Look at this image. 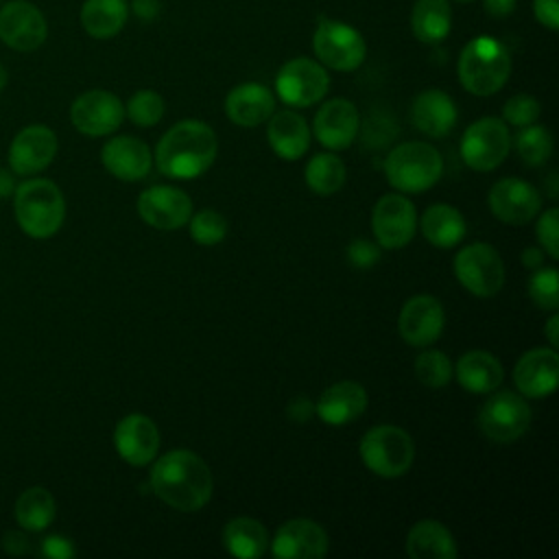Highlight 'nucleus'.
Segmentation results:
<instances>
[{"mask_svg": "<svg viewBox=\"0 0 559 559\" xmlns=\"http://www.w3.org/2000/svg\"><path fill=\"white\" fill-rule=\"evenodd\" d=\"M212 472L190 450H170L151 469V489L177 511H199L212 498Z\"/></svg>", "mask_w": 559, "mask_h": 559, "instance_id": "f257e3e1", "label": "nucleus"}, {"mask_svg": "<svg viewBox=\"0 0 559 559\" xmlns=\"http://www.w3.org/2000/svg\"><path fill=\"white\" fill-rule=\"evenodd\" d=\"M218 151L216 133L201 120H181L173 124L155 148V162L162 175L170 179H194L203 175Z\"/></svg>", "mask_w": 559, "mask_h": 559, "instance_id": "f03ea898", "label": "nucleus"}, {"mask_svg": "<svg viewBox=\"0 0 559 559\" xmlns=\"http://www.w3.org/2000/svg\"><path fill=\"white\" fill-rule=\"evenodd\" d=\"M461 85L474 96H491L504 87L511 74V55L507 46L489 35L469 39L456 63Z\"/></svg>", "mask_w": 559, "mask_h": 559, "instance_id": "7ed1b4c3", "label": "nucleus"}, {"mask_svg": "<svg viewBox=\"0 0 559 559\" xmlns=\"http://www.w3.org/2000/svg\"><path fill=\"white\" fill-rule=\"evenodd\" d=\"M13 212L20 229L31 238L55 236L66 218V199L50 179H26L13 192Z\"/></svg>", "mask_w": 559, "mask_h": 559, "instance_id": "20e7f679", "label": "nucleus"}, {"mask_svg": "<svg viewBox=\"0 0 559 559\" xmlns=\"http://www.w3.org/2000/svg\"><path fill=\"white\" fill-rule=\"evenodd\" d=\"M441 173L443 159L428 142H402L384 159L386 181L400 192H424L439 181Z\"/></svg>", "mask_w": 559, "mask_h": 559, "instance_id": "39448f33", "label": "nucleus"}, {"mask_svg": "<svg viewBox=\"0 0 559 559\" xmlns=\"http://www.w3.org/2000/svg\"><path fill=\"white\" fill-rule=\"evenodd\" d=\"M360 459L376 476L397 478L411 469L415 443L411 435L397 426H376L360 439Z\"/></svg>", "mask_w": 559, "mask_h": 559, "instance_id": "423d86ee", "label": "nucleus"}, {"mask_svg": "<svg viewBox=\"0 0 559 559\" xmlns=\"http://www.w3.org/2000/svg\"><path fill=\"white\" fill-rule=\"evenodd\" d=\"M312 50L321 66L336 72H352L362 66L367 57V41L356 26L321 17L312 33Z\"/></svg>", "mask_w": 559, "mask_h": 559, "instance_id": "0eeeda50", "label": "nucleus"}, {"mask_svg": "<svg viewBox=\"0 0 559 559\" xmlns=\"http://www.w3.org/2000/svg\"><path fill=\"white\" fill-rule=\"evenodd\" d=\"M328 90V68L310 57H295L286 61L275 76V92L280 100L290 107H310L319 103Z\"/></svg>", "mask_w": 559, "mask_h": 559, "instance_id": "6e6552de", "label": "nucleus"}, {"mask_svg": "<svg viewBox=\"0 0 559 559\" xmlns=\"http://www.w3.org/2000/svg\"><path fill=\"white\" fill-rule=\"evenodd\" d=\"M511 148V135L507 122L493 116H485L472 122L461 138V157L474 170L498 168Z\"/></svg>", "mask_w": 559, "mask_h": 559, "instance_id": "1a4fd4ad", "label": "nucleus"}, {"mask_svg": "<svg viewBox=\"0 0 559 559\" xmlns=\"http://www.w3.org/2000/svg\"><path fill=\"white\" fill-rule=\"evenodd\" d=\"M456 280L476 297H493L504 284V264L487 242H472L454 258Z\"/></svg>", "mask_w": 559, "mask_h": 559, "instance_id": "9d476101", "label": "nucleus"}, {"mask_svg": "<svg viewBox=\"0 0 559 559\" xmlns=\"http://www.w3.org/2000/svg\"><path fill=\"white\" fill-rule=\"evenodd\" d=\"M531 424V406L522 395L511 391H500L491 395L480 413L478 426L483 435L496 443H511L526 432Z\"/></svg>", "mask_w": 559, "mask_h": 559, "instance_id": "9b49d317", "label": "nucleus"}, {"mask_svg": "<svg viewBox=\"0 0 559 559\" xmlns=\"http://www.w3.org/2000/svg\"><path fill=\"white\" fill-rule=\"evenodd\" d=\"M48 37V22L41 9L28 0L0 4V41L17 52L37 50Z\"/></svg>", "mask_w": 559, "mask_h": 559, "instance_id": "f8f14e48", "label": "nucleus"}, {"mask_svg": "<svg viewBox=\"0 0 559 559\" xmlns=\"http://www.w3.org/2000/svg\"><path fill=\"white\" fill-rule=\"evenodd\" d=\"M124 118L122 100L107 90H87L70 105V120L83 135L100 138L114 133Z\"/></svg>", "mask_w": 559, "mask_h": 559, "instance_id": "ddd939ff", "label": "nucleus"}, {"mask_svg": "<svg viewBox=\"0 0 559 559\" xmlns=\"http://www.w3.org/2000/svg\"><path fill=\"white\" fill-rule=\"evenodd\" d=\"M371 227L380 247L402 249L413 240L417 229L415 205L402 194H384L373 207Z\"/></svg>", "mask_w": 559, "mask_h": 559, "instance_id": "4468645a", "label": "nucleus"}, {"mask_svg": "<svg viewBox=\"0 0 559 559\" xmlns=\"http://www.w3.org/2000/svg\"><path fill=\"white\" fill-rule=\"evenodd\" d=\"M138 214L157 229H179L192 216L190 197L175 186H153L138 197Z\"/></svg>", "mask_w": 559, "mask_h": 559, "instance_id": "2eb2a0df", "label": "nucleus"}, {"mask_svg": "<svg viewBox=\"0 0 559 559\" xmlns=\"http://www.w3.org/2000/svg\"><path fill=\"white\" fill-rule=\"evenodd\" d=\"M487 203L491 214L502 223L524 225L537 216L542 207V194L528 181L507 177L493 183Z\"/></svg>", "mask_w": 559, "mask_h": 559, "instance_id": "dca6fc26", "label": "nucleus"}, {"mask_svg": "<svg viewBox=\"0 0 559 559\" xmlns=\"http://www.w3.org/2000/svg\"><path fill=\"white\" fill-rule=\"evenodd\" d=\"M443 323L441 301L432 295H415L400 310L397 332L408 345L426 347L441 336Z\"/></svg>", "mask_w": 559, "mask_h": 559, "instance_id": "f3484780", "label": "nucleus"}, {"mask_svg": "<svg viewBox=\"0 0 559 559\" xmlns=\"http://www.w3.org/2000/svg\"><path fill=\"white\" fill-rule=\"evenodd\" d=\"M57 155V135L46 124H28L11 140L9 168L15 175H37Z\"/></svg>", "mask_w": 559, "mask_h": 559, "instance_id": "a211bd4d", "label": "nucleus"}, {"mask_svg": "<svg viewBox=\"0 0 559 559\" xmlns=\"http://www.w3.org/2000/svg\"><path fill=\"white\" fill-rule=\"evenodd\" d=\"M114 445L129 465H146L157 456L159 430L155 421L142 413H131L116 424Z\"/></svg>", "mask_w": 559, "mask_h": 559, "instance_id": "6ab92c4d", "label": "nucleus"}, {"mask_svg": "<svg viewBox=\"0 0 559 559\" xmlns=\"http://www.w3.org/2000/svg\"><path fill=\"white\" fill-rule=\"evenodd\" d=\"M360 116L352 100L347 98H330L314 114V138L332 151L347 148L358 133Z\"/></svg>", "mask_w": 559, "mask_h": 559, "instance_id": "aec40b11", "label": "nucleus"}, {"mask_svg": "<svg viewBox=\"0 0 559 559\" xmlns=\"http://www.w3.org/2000/svg\"><path fill=\"white\" fill-rule=\"evenodd\" d=\"M271 552L280 559H321L328 552V535L312 520H288L277 528Z\"/></svg>", "mask_w": 559, "mask_h": 559, "instance_id": "412c9836", "label": "nucleus"}, {"mask_svg": "<svg viewBox=\"0 0 559 559\" xmlns=\"http://www.w3.org/2000/svg\"><path fill=\"white\" fill-rule=\"evenodd\" d=\"M513 382L526 397H544L557 389L559 356L552 347H535L520 356L513 367Z\"/></svg>", "mask_w": 559, "mask_h": 559, "instance_id": "4be33fe9", "label": "nucleus"}, {"mask_svg": "<svg viewBox=\"0 0 559 559\" xmlns=\"http://www.w3.org/2000/svg\"><path fill=\"white\" fill-rule=\"evenodd\" d=\"M100 162L116 179L140 181L148 175L153 157L142 140L133 135H118L105 142Z\"/></svg>", "mask_w": 559, "mask_h": 559, "instance_id": "5701e85b", "label": "nucleus"}, {"mask_svg": "<svg viewBox=\"0 0 559 559\" xmlns=\"http://www.w3.org/2000/svg\"><path fill=\"white\" fill-rule=\"evenodd\" d=\"M275 111L273 92L255 81L240 83L225 96V114L238 127H258Z\"/></svg>", "mask_w": 559, "mask_h": 559, "instance_id": "b1692460", "label": "nucleus"}, {"mask_svg": "<svg viewBox=\"0 0 559 559\" xmlns=\"http://www.w3.org/2000/svg\"><path fill=\"white\" fill-rule=\"evenodd\" d=\"M367 408V391L354 380H343L328 386L317 400V415L330 426H345L356 421Z\"/></svg>", "mask_w": 559, "mask_h": 559, "instance_id": "393cba45", "label": "nucleus"}, {"mask_svg": "<svg viewBox=\"0 0 559 559\" xmlns=\"http://www.w3.org/2000/svg\"><path fill=\"white\" fill-rule=\"evenodd\" d=\"M456 105L443 90H424L413 98L411 122L430 138L448 135L456 124Z\"/></svg>", "mask_w": 559, "mask_h": 559, "instance_id": "a878e982", "label": "nucleus"}, {"mask_svg": "<svg viewBox=\"0 0 559 559\" xmlns=\"http://www.w3.org/2000/svg\"><path fill=\"white\" fill-rule=\"evenodd\" d=\"M266 138L275 155L282 159H299L310 146V127L304 116L293 109L273 111L269 118Z\"/></svg>", "mask_w": 559, "mask_h": 559, "instance_id": "bb28decb", "label": "nucleus"}, {"mask_svg": "<svg viewBox=\"0 0 559 559\" xmlns=\"http://www.w3.org/2000/svg\"><path fill=\"white\" fill-rule=\"evenodd\" d=\"M129 0H83L79 20L94 39L116 37L129 20Z\"/></svg>", "mask_w": 559, "mask_h": 559, "instance_id": "cd10ccee", "label": "nucleus"}, {"mask_svg": "<svg viewBox=\"0 0 559 559\" xmlns=\"http://www.w3.org/2000/svg\"><path fill=\"white\" fill-rule=\"evenodd\" d=\"M502 365L489 352L472 349L456 362V380L469 393H491L502 384Z\"/></svg>", "mask_w": 559, "mask_h": 559, "instance_id": "c85d7f7f", "label": "nucleus"}, {"mask_svg": "<svg viewBox=\"0 0 559 559\" xmlns=\"http://www.w3.org/2000/svg\"><path fill=\"white\" fill-rule=\"evenodd\" d=\"M406 550L413 559H454L459 552L452 533L437 520L417 522L408 531Z\"/></svg>", "mask_w": 559, "mask_h": 559, "instance_id": "c756f323", "label": "nucleus"}, {"mask_svg": "<svg viewBox=\"0 0 559 559\" xmlns=\"http://www.w3.org/2000/svg\"><path fill=\"white\" fill-rule=\"evenodd\" d=\"M452 28V2L450 0H415L411 11L413 37L421 44H439Z\"/></svg>", "mask_w": 559, "mask_h": 559, "instance_id": "7c9ffc66", "label": "nucleus"}, {"mask_svg": "<svg viewBox=\"0 0 559 559\" xmlns=\"http://www.w3.org/2000/svg\"><path fill=\"white\" fill-rule=\"evenodd\" d=\"M421 234L439 249L459 245L465 236V221L461 212L448 203H435L421 214Z\"/></svg>", "mask_w": 559, "mask_h": 559, "instance_id": "2f4dec72", "label": "nucleus"}, {"mask_svg": "<svg viewBox=\"0 0 559 559\" xmlns=\"http://www.w3.org/2000/svg\"><path fill=\"white\" fill-rule=\"evenodd\" d=\"M223 544L225 548L240 559H255L262 557L269 546L266 528L253 518H234L223 528Z\"/></svg>", "mask_w": 559, "mask_h": 559, "instance_id": "473e14b6", "label": "nucleus"}, {"mask_svg": "<svg viewBox=\"0 0 559 559\" xmlns=\"http://www.w3.org/2000/svg\"><path fill=\"white\" fill-rule=\"evenodd\" d=\"M57 515V504L46 487H28L15 500V520L26 531H44L52 524Z\"/></svg>", "mask_w": 559, "mask_h": 559, "instance_id": "72a5a7b5", "label": "nucleus"}, {"mask_svg": "<svg viewBox=\"0 0 559 559\" xmlns=\"http://www.w3.org/2000/svg\"><path fill=\"white\" fill-rule=\"evenodd\" d=\"M347 170L341 157L332 153H317L306 166V183L319 197H330L338 192L345 183Z\"/></svg>", "mask_w": 559, "mask_h": 559, "instance_id": "f704fd0d", "label": "nucleus"}, {"mask_svg": "<svg viewBox=\"0 0 559 559\" xmlns=\"http://www.w3.org/2000/svg\"><path fill=\"white\" fill-rule=\"evenodd\" d=\"M515 151L528 166H542L552 153V135L546 127L526 124L515 138Z\"/></svg>", "mask_w": 559, "mask_h": 559, "instance_id": "c9c22d12", "label": "nucleus"}, {"mask_svg": "<svg viewBox=\"0 0 559 559\" xmlns=\"http://www.w3.org/2000/svg\"><path fill=\"white\" fill-rule=\"evenodd\" d=\"M452 362L439 349H426L415 358V376L428 389H443L452 380Z\"/></svg>", "mask_w": 559, "mask_h": 559, "instance_id": "e433bc0d", "label": "nucleus"}, {"mask_svg": "<svg viewBox=\"0 0 559 559\" xmlns=\"http://www.w3.org/2000/svg\"><path fill=\"white\" fill-rule=\"evenodd\" d=\"M124 114L138 127H153L164 116V98L153 90H140L129 98Z\"/></svg>", "mask_w": 559, "mask_h": 559, "instance_id": "4c0bfd02", "label": "nucleus"}, {"mask_svg": "<svg viewBox=\"0 0 559 559\" xmlns=\"http://www.w3.org/2000/svg\"><path fill=\"white\" fill-rule=\"evenodd\" d=\"M190 236L199 245H218L227 236V218L216 210H199L190 216Z\"/></svg>", "mask_w": 559, "mask_h": 559, "instance_id": "58836bf2", "label": "nucleus"}, {"mask_svg": "<svg viewBox=\"0 0 559 559\" xmlns=\"http://www.w3.org/2000/svg\"><path fill=\"white\" fill-rule=\"evenodd\" d=\"M557 271L555 269H537L528 282V295L535 306L542 310H555L559 306L557 293Z\"/></svg>", "mask_w": 559, "mask_h": 559, "instance_id": "ea45409f", "label": "nucleus"}, {"mask_svg": "<svg viewBox=\"0 0 559 559\" xmlns=\"http://www.w3.org/2000/svg\"><path fill=\"white\" fill-rule=\"evenodd\" d=\"M542 114V105L531 94H515L502 107V120L513 127L533 124Z\"/></svg>", "mask_w": 559, "mask_h": 559, "instance_id": "a19ab883", "label": "nucleus"}, {"mask_svg": "<svg viewBox=\"0 0 559 559\" xmlns=\"http://www.w3.org/2000/svg\"><path fill=\"white\" fill-rule=\"evenodd\" d=\"M557 231H559V212H557V207H550V210H546V212L539 216L537 227H535V236H537L542 249H544L552 260L559 258Z\"/></svg>", "mask_w": 559, "mask_h": 559, "instance_id": "79ce46f5", "label": "nucleus"}, {"mask_svg": "<svg viewBox=\"0 0 559 559\" xmlns=\"http://www.w3.org/2000/svg\"><path fill=\"white\" fill-rule=\"evenodd\" d=\"M347 258L358 269H369L380 260V247L371 240L358 238L347 247Z\"/></svg>", "mask_w": 559, "mask_h": 559, "instance_id": "37998d69", "label": "nucleus"}, {"mask_svg": "<svg viewBox=\"0 0 559 559\" xmlns=\"http://www.w3.org/2000/svg\"><path fill=\"white\" fill-rule=\"evenodd\" d=\"M533 15L544 28L557 31L559 28V0H533Z\"/></svg>", "mask_w": 559, "mask_h": 559, "instance_id": "c03bdc74", "label": "nucleus"}, {"mask_svg": "<svg viewBox=\"0 0 559 559\" xmlns=\"http://www.w3.org/2000/svg\"><path fill=\"white\" fill-rule=\"evenodd\" d=\"M41 555H46L50 559H70V557H74V546L63 535H48L41 542Z\"/></svg>", "mask_w": 559, "mask_h": 559, "instance_id": "a18cd8bd", "label": "nucleus"}, {"mask_svg": "<svg viewBox=\"0 0 559 559\" xmlns=\"http://www.w3.org/2000/svg\"><path fill=\"white\" fill-rule=\"evenodd\" d=\"M483 9L489 17L502 20L513 15V11L518 9V0H483Z\"/></svg>", "mask_w": 559, "mask_h": 559, "instance_id": "49530a36", "label": "nucleus"}, {"mask_svg": "<svg viewBox=\"0 0 559 559\" xmlns=\"http://www.w3.org/2000/svg\"><path fill=\"white\" fill-rule=\"evenodd\" d=\"M2 548L9 552V555H24L31 550V544L26 539V535H22L20 531H9L4 537H2Z\"/></svg>", "mask_w": 559, "mask_h": 559, "instance_id": "de8ad7c7", "label": "nucleus"}, {"mask_svg": "<svg viewBox=\"0 0 559 559\" xmlns=\"http://www.w3.org/2000/svg\"><path fill=\"white\" fill-rule=\"evenodd\" d=\"M129 11H131L135 17L144 20V22L155 20L157 13H159V0H131Z\"/></svg>", "mask_w": 559, "mask_h": 559, "instance_id": "09e8293b", "label": "nucleus"}, {"mask_svg": "<svg viewBox=\"0 0 559 559\" xmlns=\"http://www.w3.org/2000/svg\"><path fill=\"white\" fill-rule=\"evenodd\" d=\"M314 413V406L308 397H295L288 404V417L293 421H308V417Z\"/></svg>", "mask_w": 559, "mask_h": 559, "instance_id": "8fccbe9b", "label": "nucleus"}, {"mask_svg": "<svg viewBox=\"0 0 559 559\" xmlns=\"http://www.w3.org/2000/svg\"><path fill=\"white\" fill-rule=\"evenodd\" d=\"M15 177H13V170L9 168H0V199H9L13 197L15 192Z\"/></svg>", "mask_w": 559, "mask_h": 559, "instance_id": "3c124183", "label": "nucleus"}, {"mask_svg": "<svg viewBox=\"0 0 559 559\" xmlns=\"http://www.w3.org/2000/svg\"><path fill=\"white\" fill-rule=\"evenodd\" d=\"M522 262H524V266H528V269H539V266H542V249H537V247L524 249V251H522Z\"/></svg>", "mask_w": 559, "mask_h": 559, "instance_id": "603ef678", "label": "nucleus"}, {"mask_svg": "<svg viewBox=\"0 0 559 559\" xmlns=\"http://www.w3.org/2000/svg\"><path fill=\"white\" fill-rule=\"evenodd\" d=\"M557 325H559V317H557V314H552V317L548 319V323H546V336H548V341H550V347H552V349H557V345H559Z\"/></svg>", "mask_w": 559, "mask_h": 559, "instance_id": "864d4df0", "label": "nucleus"}, {"mask_svg": "<svg viewBox=\"0 0 559 559\" xmlns=\"http://www.w3.org/2000/svg\"><path fill=\"white\" fill-rule=\"evenodd\" d=\"M7 83H9V70H7L4 63L0 61V92L7 87Z\"/></svg>", "mask_w": 559, "mask_h": 559, "instance_id": "5fc2aeb1", "label": "nucleus"}, {"mask_svg": "<svg viewBox=\"0 0 559 559\" xmlns=\"http://www.w3.org/2000/svg\"><path fill=\"white\" fill-rule=\"evenodd\" d=\"M555 179H557V175H555V173H550V179H548V194H550V197H557V186H555Z\"/></svg>", "mask_w": 559, "mask_h": 559, "instance_id": "6e6d98bb", "label": "nucleus"}, {"mask_svg": "<svg viewBox=\"0 0 559 559\" xmlns=\"http://www.w3.org/2000/svg\"><path fill=\"white\" fill-rule=\"evenodd\" d=\"M450 2H459V4H469V2H474V0H450Z\"/></svg>", "mask_w": 559, "mask_h": 559, "instance_id": "4d7b16f0", "label": "nucleus"}, {"mask_svg": "<svg viewBox=\"0 0 559 559\" xmlns=\"http://www.w3.org/2000/svg\"><path fill=\"white\" fill-rule=\"evenodd\" d=\"M0 4H2V0H0Z\"/></svg>", "mask_w": 559, "mask_h": 559, "instance_id": "13d9d810", "label": "nucleus"}]
</instances>
